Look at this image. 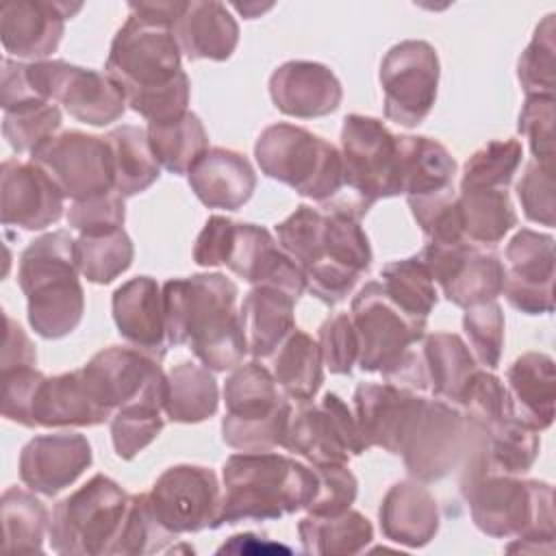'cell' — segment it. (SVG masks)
I'll return each mask as SVG.
<instances>
[{
  "label": "cell",
  "instance_id": "ee69618b",
  "mask_svg": "<svg viewBox=\"0 0 556 556\" xmlns=\"http://www.w3.org/2000/svg\"><path fill=\"white\" fill-rule=\"evenodd\" d=\"M135 256V248L124 228L104 235H80L76 239L78 271L93 285H109L122 276Z\"/></svg>",
  "mask_w": 556,
  "mask_h": 556
},
{
  "label": "cell",
  "instance_id": "3957f363",
  "mask_svg": "<svg viewBox=\"0 0 556 556\" xmlns=\"http://www.w3.org/2000/svg\"><path fill=\"white\" fill-rule=\"evenodd\" d=\"M317 491L313 467L276 452H239L224 463V493L213 528L267 521L308 506Z\"/></svg>",
  "mask_w": 556,
  "mask_h": 556
},
{
  "label": "cell",
  "instance_id": "cb8c5ba5",
  "mask_svg": "<svg viewBox=\"0 0 556 556\" xmlns=\"http://www.w3.org/2000/svg\"><path fill=\"white\" fill-rule=\"evenodd\" d=\"M226 265L252 287H278L291 293L295 300H300V295L306 291L302 267L280 250L278 241L267 228L256 224H235Z\"/></svg>",
  "mask_w": 556,
  "mask_h": 556
},
{
  "label": "cell",
  "instance_id": "4dcf8cb0",
  "mask_svg": "<svg viewBox=\"0 0 556 556\" xmlns=\"http://www.w3.org/2000/svg\"><path fill=\"white\" fill-rule=\"evenodd\" d=\"M513 419L543 432L554 421L556 367L543 352H526L506 371Z\"/></svg>",
  "mask_w": 556,
  "mask_h": 556
},
{
  "label": "cell",
  "instance_id": "484cf974",
  "mask_svg": "<svg viewBox=\"0 0 556 556\" xmlns=\"http://www.w3.org/2000/svg\"><path fill=\"white\" fill-rule=\"evenodd\" d=\"M113 319L117 332L137 350L156 358L167 352V328L163 311V289L150 276H137L113 293Z\"/></svg>",
  "mask_w": 556,
  "mask_h": 556
},
{
  "label": "cell",
  "instance_id": "f1b7e54d",
  "mask_svg": "<svg viewBox=\"0 0 556 556\" xmlns=\"http://www.w3.org/2000/svg\"><path fill=\"white\" fill-rule=\"evenodd\" d=\"M195 198L208 208L239 211L256 189L250 161L228 148H208L187 174Z\"/></svg>",
  "mask_w": 556,
  "mask_h": 556
},
{
  "label": "cell",
  "instance_id": "d6986e66",
  "mask_svg": "<svg viewBox=\"0 0 556 556\" xmlns=\"http://www.w3.org/2000/svg\"><path fill=\"white\" fill-rule=\"evenodd\" d=\"M219 497L215 471L200 465L165 469L148 493L156 521L174 536L213 528Z\"/></svg>",
  "mask_w": 556,
  "mask_h": 556
},
{
  "label": "cell",
  "instance_id": "bcb514c9",
  "mask_svg": "<svg viewBox=\"0 0 556 556\" xmlns=\"http://www.w3.org/2000/svg\"><path fill=\"white\" fill-rule=\"evenodd\" d=\"M554 13H547L517 61V78L526 96H554L556 87V41Z\"/></svg>",
  "mask_w": 556,
  "mask_h": 556
},
{
  "label": "cell",
  "instance_id": "d6a6232c",
  "mask_svg": "<svg viewBox=\"0 0 556 556\" xmlns=\"http://www.w3.org/2000/svg\"><path fill=\"white\" fill-rule=\"evenodd\" d=\"M295 298L278 287L258 285L245 295L239 317L248 343V352L254 358H269L285 337L295 328L293 306Z\"/></svg>",
  "mask_w": 556,
  "mask_h": 556
},
{
  "label": "cell",
  "instance_id": "4316f807",
  "mask_svg": "<svg viewBox=\"0 0 556 556\" xmlns=\"http://www.w3.org/2000/svg\"><path fill=\"white\" fill-rule=\"evenodd\" d=\"M419 395L393 382H363L354 391V419L365 447L397 454Z\"/></svg>",
  "mask_w": 556,
  "mask_h": 556
},
{
  "label": "cell",
  "instance_id": "9c48e42d",
  "mask_svg": "<svg viewBox=\"0 0 556 556\" xmlns=\"http://www.w3.org/2000/svg\"><path fill=\"white\" fill-rule=\"evenodd\" d=\"M222 439L239 452H271L282 445L291 402L278 393L274 374L261 363H241L224 384Z\"/></svg>",
  "mask_w": 556,
  "mask_h": 556
},
{
  "label": "cell",
  "instance_id": "f546056e",
  "mask_svg": "<svg viewBox=\"0 0 556 556\" xmlns=\"http://www.w3.org/2000/svg\"><path fill=\"white\" fill-rule=\"evenodd\" d=\"M378 515L384 539L404 547H424L439 530L437 500L419 480L395 482L384 493Z\"/></svg>",
  "mask_w": 556,
  "mask_h": 556
},
{
  "label": "cell",
  "instance_id": "be15d7a7",
  "mask_svg": "<svg viewBox=\"0 0 556 556\" xmlns=\"http://www.w3.org/2000/svg\"><path fill=\"white\" fill-rule=\"evenodd\" d=\"M43 100L39 98L26 76V63L2 59V83H0V104L2 111H13L28 102Z\"/></svg>",
  "mask_w": 556,
  "mask_h": 556
},
{
  "label": "cell",
  "instance_id": "8d00e7d4",
  "mask_svg": "<svg viewBox=\"0 0 556 556\" xmlns=\"http://www.w3.org/2000/svg\"><path fill=\"white\" fill-rule=\"evenodd\" d=\"M302 549L315 556H350L361 554L374 539L371 521L358 510L337 515H306L298 523Z\"/></svg>",
  "mask_w": 556,
  "mask_h": 556
},
{
  "label": "cell",
  "instance_id": "91938a15",
  "mask_svg": "<svg viewBox=\"0 0 556 556\" xmlns=\"http://www.w3.org/2000/svg\"><path fill=\"white\" fill-rule=\"evenodd\" d=\"M126 219L124 195L109 191L98 198L72 202L67 211V224L80 235H104L119 230Z\"/></svg>",
  "mask_w": 556,
  "mask_h": 556
},
{
  "label": "cell",
  "instance_id": "d590c367",
  "mask_svg": "<svg viewBox=\"0 0 556 556\" xmlns=\"http://www.w3.org/2000/svg\"><path fill=\"white\" fill-rule=\"evenodd\" d=\"M269 358L274 380L287 397L304 404L317 395L324 382V363L313 337L293 328Z\"/></svg>",
  "mask_w": 556,
  "mask_h": 556
},
{
  "label": "cell",
  "instance_id": "9f6ffc18",
  "mask_svg": "<svg viewBox=\"0 0 556 556\" xmlns=\"http://www.w3.org/2000/svg\"><path fill=\"white\" fill-rule=\"evenodd\" d=\"M313 469L317 476V491L306 510L311 515H337L348 510L358 493V480L348 469V463L317 465Z\"/></svg>",
  "mask_w": 556,
  "mask_h": 556
},
{
  "label": "cell",
  "instance_id": "4fadbf2b",
  "mask_svg": "<svg viewBox=\"0 0 556 556\" xmlns=\"http://www.w3.org/2000/svg\"><path fill=\"white\" fill-rule=\"evenodd\" d=\"M89 389L111 413L126 406H154L163 410L167 374L161 358L137 350L111 345L80 367Z\"/></svg>",
  "mask_w": 556,
  "mask_h": 556
},
{
  "label": "cell",
  "instance_id": "f35d334b",
  "mask_svg": "<svg viewBox=\"0 0 556 556\" xmlns=\"http://www.w3.org/2000/svg\"><path fill=\"white\" fill-rule=\"evenodd\" d=\"M219 389L211 369L180 363L167 371L163 413L176 424H200L217 413Z\"/></svg>",
  "mask_w": 556,
  "mask_h": 556
},
{
  "label": "cell",
  "instance_id": "ffe728a7",
  "mask_svg": "<svg viewBox=\"0 0 556 556\" xmlns=\"http://www.w3.org/2000/svg\"><path fill=\"white\" fill-rule=\"evenodd\" d=\"M504 295L508 304L526 315L554 311V237L521 228L506 245Z\"/></svg>",
  "mask_w": 556,
  "mask_h": 556
},
{
  "label": "cell",
  "instance_id": "7dc6e473",
  "mask_svg": "<svg viewBox=\"0 0 556 556\" xmlns=\"http://www.w3.org/2000/svg\"><path fill=\"white\" fill-rule=\"evenodd\" d=\"M61 128V109L50 100L28 102L4 111L2 135L17 154H33Z\"/></svg>",
  "mask_w": 556,
  "mask_h": 556
},
{
  "label": "cell",
  "instance_id": "f5cc1de1",
  "mask_svg": "<svg viewBox=\"0 0 556 556\" xmlns=\"http://www.w3.org/2000/svg\"><path fill=\"white\" fill-rule=\"evenodd\" d=\"M163 410L154 406H126L111 417V441L119 458L130 460L163 430Z\"/></svg>",
  "mask_w": 556,
  "mask_h": 556
},
{
  "label": "cell",
  "instance_id": "60d3db41",
  "mask_svg": "<svg viewBox=\"0 0 556 556\" xmlns=\"http://www.w3.org/2000/svg\"><path fill=\"white\" fill-rule=\"evenodd\" d=\"M148 141L154 159L172 174H189L195 161L208 150V135L195 113L169 122L148 124Z\"/></svg>",
  "mask_w": 556,
  "mask_h": 556
},
{
  "label": "cell",
  "instance_id": "7c38bea8",
  "mask_svg": "<svg viewBox=\"0 0 556 556\" xmlns=\"http://www.w3.org/2000/svg\"><path fill=\"white\" fill-rule=\"evenodd\" d=\"M26 76L39 98L61 102L78 122L106 126L126 111L124 89L106 72L65 61H33L26 63Z\"/></svg>",
  "mask_w": 556,
  "mask_h": 556
},
{
  "label": "cell",
  "instance_id": "94428289",
  "mask_svg": "<svg viewBox=\"0 0 556 556\" xmlns=\"http://www.w3.org/2000/svg\"><path fill=\"white\" fill-rule=\"evenodd\" d=\"M43 374L35 367H15L0 371L2 382V415L9 421L30 428V410Z\"/></svg>",
  "mask_w": 556,
  "mask_h": 556
},
{
  "label": "cell",
  "instance_id": "7402d4cb",
  "mask_svg": "<svg viewBox=\"0 0 556 556\" xmlns=\"http://www.w3.org/2000/svg\"><path fill=\"white\" fill-rule=\"evenodd\" d=\"M83 9L80 2L9 0L0 7V39L17 59L46 61L63 37L65 20Z\"/></svg>",
  "mask_w": 556,
  "mask_h": 556
},
{
  "label": "cell",
  "instance_id": "816d5d0a",
  "mask_svg": "<svg viewBox=\"0 0 556 556\" xmlns=\"http://www.w3.org/2000/svg\"><path fill=\"white\" fill-rule=\"evenodd\" d=\"M463 330L469 341V350L484 369H495L502 358L504 348V313L502 306L493 302L476 304L465 308Z\"/></svg>",
  "mask_w": 556,
  "mask_h": 556
},
{
  "label": "cell",
  "instance_id": "30bf717a",
  "mask_svg": "<svg viewBox=\"0 0 556 556\" xmlns=\"http://www.w3.org/2000/svg\"><path fill=\"white\" fill-rule=\"evenodd\" d=\"M476 437V426L445 400L419 397L397 454L419 482H437L460 469Z\"/></svg>",
  "mask_w": 556,
  "mask_h": 556
},
{
  "label": "cell",
  "instance_id": "03108f58",
  "mask_svg": "<svg viewBox=\"0 0 556 556\" xmlns=\"http://www.w3.org/2000/svg\"><path fill=\"white\" fill-rule=\"evenodd\" d=\"M187 2L185 0H156V2H130L128 9L132 15L163 22V24H176V20L182 15Z\"/></svg>",
  "mask_w": 556,
  "mask_h": 556
},
{
  "label": "cell",
  "instance_id": "681fc988",
  "mask_svg": "<svg viewBox=\"0 0 556 556\" xmlns=\"http://www.w3.org/2000/svg\"><path fill=\"white\" fill-rule=\"evenodd\" d=\"M458 406L463 408V415L484 432H491L506 419H513L508 389L491 369L476 371Z\"/></svg>",
  "mask_w": 556,
  "mask_h": 556
},
{
  "label": "cell",
  "instance_id": "e7e4bbea",
  "mask_svg": "<svg viewBox=\"0 0 556 556\" xmlns=\"http://www.w3.org/2000/svg\"><path fill=\"white\" fill-rule=\"evenodd\" d=\"M7 332H4V345H2V369H15V367H35L37 352L33 341L26 337V332L9 317L4 315Z\"/></svg>",
  "mask_w": 556,
  "mask_h": 556
},
{
  "label": "cell",
  "instance_id": "7a4b0ae2",
  "mask_svg": "<svg viewBox=\"0 0 556 556\" xmlns=\"http://www.w3.org/2000/svg\"><path fill=\"white\" fill-rule=\"evenodd\" d=\"M460 493L476 528L493 539H515L506 552L554 554V489L539 480L480 469L460 471Z\"/></svg>",
  "mask_w": 556,
  "mask_h": 556
},
{
  "label": "cell",
  "instance_id": "1f68e13d",
  "mask_svg": "<svg viewBox=\"0 0 556 556\" xmlns=\"http://www.w3.org/2000/svg\"><path fill=\"white\" fill-rule=\"evenodd\" d=\"M180 52L189 61H226L239 43V24L215 0H191L174 24Z\"/></svg>",
  "mask_w": 556,
  "mask_h": 556
},
{
  "label": "cell",
  "instance_id": "b9f144b4",
  "mask_svg": "<svg viewBox=\"0 0 556 556\" xmlns=\"http://www.w3.org/2000/svg\"><path fill=\"white\" fill-rule=\"evenodd\" d=\"M2 526H4V549L35 554L43 549L46 532L50 530L48 508L33 493L9 486L2 493Z\"/></svg>",
  "mask_w": 556,
  "mask_h": 556
},
{
  "label": "cell",
  "instance_id": "2e32d148",
  "mask_svg": "<svg viewBox=\"0 0 556 556\" xmlns=\"http://www.w3.org/2000/svg\"><path fill=\"white\" fill-rule=\"evenodd\" d=\"M30 161L37 163L74 202L115 191L113 159L104 137L65 130L39 146Z\"/></svg>",
  "mask_w": 556,
  "mask_h": 556
},
{
  "label": "cell",
  "instance_id": "ba28073f",
  "mask_svg": "<svg viewBox=\"0 0 556 556\" xmlns=\"http://www.w3.org/2000/svg\"><path fill=\"white\" fill-rule=\"evenodd\" d=\"M130 495L109 476L96 473L63 497L52 515L48 539L56 554H115L128 515Z\"/></svg>",
  "mask_w": 556,
  "mask_h": 556
},
{
  "label": "cell",
  "instance_id": "ac0fdd59",
  "mask_svg": "<svg viewBox=\"0 0 556 556\" xmlns=\"http://www.w3.org/2000/svg\"><path fill=\"white\" fill-rule=\"evenodd\" d=\"M417 256L445 300L460 308L493 302L504 291L506 267L500 256L469 241L450 245L426 243Z\"/></svg>",
  "mask_w": 556,
  "mask_h": 556
},
{
  "label": "cell",
  "instance_id": "83f0119b",
  "mask_svg": "<svg viewBox=\"0 0 556 556\" xmlns=\"http://www.w3.org/2000/svg\"><path fill=\"white\" fill-rule=\"evenodd\" d=\"M113 413L98 402L80 369L46 376L37 389L30 428H89L104 424Z\"/></svg>",
  "mask_w": 556,
  "mask_h": 556
},
{
  "label": "cell",
  "instance_id": "f907efd6",
  "mask_svg": "<svg viewBox=\"0 0 556 556\" xmlns=\"http://www.w3.org/2000/svg\"><path fill=\"white\" fill-rule=\"evenodd\" d=\"M326 215L319 208L300 204L287 219L276 224V241L280 250L291 256L302 271L308 269L321 252Z\"/></svg>",
  "mask_w": 556,
  "mask_h": 556
},
{
  "label": "cell",
  "instance_id": "6125c7cd",
  "mask_svg": "<svg viewBox=\"0 0 556 556\" xmlns=\"http://www.w3.org/2000/svg\"><path fill=\"white\" fill-rule=\"evenodd\" d=\"M235 235V222L224 215H211L195 239L193 261L202 267L226 265Z\"/></svg>",
  "mask_w": 556,
  "mask_h": 556
},
{
  "label": "cell",
  "instance_id": "5bb4252c",
  "mask_svg": "<svg viewBox=\"0 0 556 556\" xmlns=\"http://www.w3.org/2000/svg\"><path fill=\"white\" fill-rule=\"evenodd\" d=\"M437 50L421 39H406L389 48L380 63L384 117L415 128L434 106L439 87Z\"/></svg>",
  "mask_w": 556,
  "mask_h": 556
},
{
  "label": "cell",
  "instance_id": "7bdbcfd3",
  "mask_svg": "<svg viewBox=\"0 0 556 556\" xmlns=\"http://www.w3.org/2000/svg\"><path fill=\"white\" fill-rule=\"evenodd\" d=\"M380 278L384 293L404 313L417 319H426L439 302L437 285L417 254L387 263L380 271Z\"/></svg>",
  "mask_w": 556,
  "mask_h": 556
},
{
  "label": "cell",
  "instance_id": "8fae6325",
  "mask_svg": "<svg viewBox=\"0 0 556 556\" xmlns=\"http://www.w3.org/2000/svg\"><path fill=\"white\" fill-rule=\"evenodd\" d=\"M180 54L172 24L130 13L111 41L106 74L128 98L174 80L182 72Z\"/></svg>",
  "mask_w": 556,
  "mask_h": 556
},
{
  "label": "cell",
  "instance_id": "52a82bcc",
  "mask_svg": "<svg viewBox=\"0 0 556 556\" xmlns=\"http://www.w3.org/2000/svg\"><path fill=\"white\" fill-rule=\"evenodd\" d=\"M343 191L324 204L363 219L382 198L400 195L397 137L376 117L352 113L341 126Z\"/></svg>",
  "mask_w": 556,
  "mask_h": 556
},
{
  "label": "cell",
  "instance_id": "6da1fadb",
  "mask_svg": "<svg viewBox=\"0 0 556 556\" xmlns=\"http://www.w3.org/2000/svg\"><path fill=\"white\" fill-rule=\"evenodd\" d=\"M237 285L224 274H193L163 285L167 341L189 345L211 371L235 369L248 354Z\"/></svg>",
  "mask_w": 556,
  "mask_h": 556
},
{
  "label": "cell",
  "instance_id": "603a6c76",
  "mask_svg": "<svg viewBox=\"0 0 556 556\" xmlns=\"http://www.w3.org/2000/svg\"><path fill=\"white\" fill-rule=\"evenodd\" d=\"M91 460L87 437L78 432L39 434L20 452V480L30 491L52 497L74 484Z\"/></svg>",
  "mask_w": 556,
  "mask_h": 556
},
{
  "label": "cell",
  "instance_id": "5b68a950",
  "mask_svg": "<svg viewBox=\"0 0 556 556\" xmlns=\"http://www.w3.org/2000/svg\"><path fill=\"white\" fill-rule=\"evenodd\" d=\"M352 324L358 337V367L378 371L391 382L426 389L421 348L426 319L404 313L382 289L380 280L361 287L352 300Z\"/></svg>",
  "mask_w": 556,
  "mask_h": 556
},
{
  "label": "cell",
  "instance_id": "ab89813d",
  "mask_svg": "<svg viewBox=\"0 0 556 556\" xmlns=\"http://www.w3.org/2000/svg\"><path fill=\"white\" fill-rule=\"evenodd\" d=\"M458 208L463 235L473 245H495L517 226L506 189H460Z\"/></svg>",
  "mask_w": 556,
  "mask_h": 556
},
{
  "label": "cell",
  "instance_id": "db71d44e",
  "mask_svg": "<svg viewBox=\"0 0 556 556\" xmlns=\"http://www.w3.org/2000/svg\"><path fill=\"white\" fill-rule=\"evenodd\" d=\"M517 198L521 202L523 215L541 226H554V165L530 161L517 182Z\"/></svg>",
  "mask_w": 556,
  "mask_h": 556
},
{
  "label": "cell",
  "instance_id": "d4e9b609",
  "mask_svg": "<svg viewBox=\"0 0 556 556\" xmlns=\"http://www.w3.org/2000/svg\"><path fill=\"white\" fill-rule=\"evenodd\" d=\"M274 106L300 119L330 115L339 109L343 87L334 72L317 61H287L269 76Z\"/></svg>",
  "mask_w": 556,
  "mask_h": 556
},
{
  "label": "cell",
  "instance_id": "e575fe53",
  "mask_svg": "<svg viewBox=\"0 0 556 556\" xmlns=\"http://www.w3.org/2000/svg\"><path fill=\"white\" fill-rule=\"evenodd\" d=\"M456 161L430 137H397V182L406 198L454 187Z\"/></svg>",
  "mask_w": 556,
  "mask_h": 556
},
{
  "label": "cell",
  "instance_id": "9a60e30c",
  "mask_svg": "<svg viewBox=\"0 0 556 556\" xmlns=\"http://www.w3.org/2000/svg\"><path fill=\"white\" fill-rule=\"evenodd\" d=\"M324 239L319 258L304 269L306 289L328 306L343 302L358 278L371 265V245L356 219L350 213L326 208L324 211Z\"/></svg>",
  "mask_w": 556,
  "mask_h": 556
},
{
  "label": "cell",
  "instance_id": "74e56055",
  "mask_svg": "<svg viewBox=\"0 0 556 556\" xmlns=\"http://www.w3.org/2000/svg\"><path fill=\"white\" fill-rule=\"evenodd\" d=\"M113 159V187L130 198L152 187L161 176V165L152 154L148 132L132 124H122L104 135Z\"/></svg>",
  "mask_w": 556,
  "mask_h": 556
},
{
  "label": "cell",
  "instance_id": "c3c4849f",
  "mask_svg": "<svg viewBox=\"0 0 556 556\" xmlns=\"http://www.w3.org/2000/svg\"><path fill=\"white\" fill-rule=\"evenodd\" d=\"M406 200L417 226L426 237V243L450 245L467 241L463 235L458 193L454 191V187Z\"/></svg>",
  "mask_w": 556,
  "mask_h": 556
},
{
  "label": "cell",
  "instance_id": "11a10c76",
  "mask_svg": "<svg viewBox=\"0 0 556 556\" xmlns=\"http://www.w3.org/2000/svg\"><path fill=\"white\" fill-rule=\"evenodd\" d=\"M321 363L330 374H352L358 363V337L348 313H337L319 326Z\"/></svg>",
  "mask_w": 556,
  "mask_h": 556
},
{
  "label": "cell",
  "instance_id": "e0dca14e",
  "mask_svg": "<svg viewBox=\"0 0 556 556\" xmlns=\"http://www.w3.org/2000/svg\"><path fill=\"white\" fill-rule=\"evenodd\" d=\"M282 447L306 458L313 467L348 463L367 447L356 419L337 393H326L319 404L291 413Z\"/></svg>",
  "mask_w": 556,
  "mask_h": 556
},
{
  "label": "cell",
  "instance_id": "6f0895ef",
  "mask_svg": "<svg viewBox=\"0 0 556 556\" xmlns=\"http://www.w3.org/2000/svg\"><path fill=\"white\" fill-rule=\"evenodd\" d=\"M189 93H191L189 76L185 72H180L167 85L128 96L126 104L135 113L146 117L148 124H159V122H169V119L185 115L187 104H189Z\"/></svg>",
  "mask_w": 556,
  "mask_h": 556
},
{
  "label": "cell",
  "instance_id": "f6af8a7d",
  "mask_svg": "<svg viewBox=\"0 0 556 556\" xmlns=\"http://www.w3.org/2000/svg\"><path fill=\"white\" fill-rule=\"evenodd\" d=\"M517 139H493L478 148L463 167L460 189H506L521 165Z\"/></svg>",
  "mask_w": 556,
  "mask_h": 556
},
{
  "label": "cell",
  "instance_id": "8992f818",
  "mask_svg": "<svg viewBox=\"0 0 556 556\" xmlns=\"http://www.w3.org/2000/svg\"><path fill=\"white\" fill-rule=\"evenodd\" d=\"M254 156L267 178L319 204L343 191L341 150L302 126L287 122L267 126L254 143Z\"/></svg>",
  "mask_w": 556,
  "mask_h": 556
},
{
  "label": "cell",
  "instance_id": "44dd1931",
  "mask_svg": "<svg viewBox=\"0 0 556 556\" xmlns=\"http://www.w3.org/2000/svg\"><path fill=\"white\" fill-rule=\"evenodd\" d=\"M65 195L33 161L7 159L0 172V217L4 226L43 230L63 215Z\"/></svg>",
  "mask_w": 556,
  "mask_h": 556
},
{
  "label": "cell",
  "instance_id": "680465c9",
  "mask_svg": "<svg viewBox=\"0 0 556 556\" xmlns=\"http://www.w3.org/2000/svg\"><path fill=\"white\" fill-rule=\"evenodd\" d=\"M554 96H526L517 130L539 163H554Z\"/></svg>",
  "mask_w": 556,
  "mask_h": 556
},
{
  "label": "cell",
  "instance_id": "836d02e7",
  "mask_svg": "<svg viewBox=\"0 0 556 556\" xmlns=\"http://www.w3.org/2000/svg\"><path fill=\"white\" fill-rule=\"evenodd\" d=\"M421 341L426 389H430L439 400L458 404L478 371V363L469 345L456 332H432L428 337L424 334Z\"/></svg>",
  "mask_w": 556,
  "mask_h": 556
},
{
  "label": "cell",
  "instance_id": "277c9868",
  "mask_svg": "<svg viewBox=\"0 0 556 556\" xmlns=\"http://www.w3.org/2000/svg\"><path fill=\"white\" fill-rule=\"evenodd\" d=\"M76 239L67 230L37 237L20 256L17 285L28 302V324L43 339H63L83 319Z\"/></svg>",
  "mask_w": 556,
  "mask_h": 556
}]
</instances>
